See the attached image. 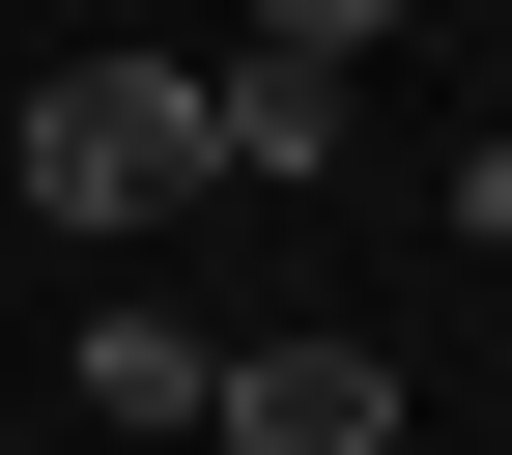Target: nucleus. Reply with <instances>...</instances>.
<instances>
[{
	"label": "nucleus",
	"mask_w": 512,
	"mask_h": 455,
	"mask_svg": "<svg viewBox=\"0 0 512 455\" xmlns=\"http://www.w3.org/2000/svg\"><path fill=\"white\" fill-rule=\"evenodd\" d=\"M29 200L57 228H171L200 200V57H57L29 86Z\"/></svg>",
	"instance_id": "f257e3e1"
},
{
	"label": "nucleus",
	"mask_w": 512,
	"mask_h": 455,
	"mask_svg": "<svg viewBox=\"0 0 512 455\" xmlns=\"http://www.w3.org/2000/svg\"><path fill=\"white\" fill-rule=\"evenodd\" d=\"M200 427L228 455H399V342H228Z\"/></svg>",
	"instance_id": "f03ea898"
},
{
	"label": "nucleus",
	"mask_w": 512,
	"mask_h": 455,
	"mask_svg": "<svg viewBox=\"0 0 512 455\" xmlns=\"http://www.w3.org/2000/svg\"><path fill=\"white\" fill-rule=\"evenodd\" d=\"M313 171H342V57H200V200H313Z\"/></svg>",
	"instance_id": "7ed1b4c3"
},
{
	"label": "nucleus",
	"mask_w": 512,
	"mask_h": 455,
	"mask_svg": "<svg viewBox=\"0 0 512 455\" xmlns=\"http://www.w3.org/2000/svg\"><path fill=\"white\" fill-rule=\"evenodd\" d=\"M200 370H228L200 313H86V427H200Z\"/></svg>",
	"instance_id": "20e7f679"
},
{
	"label": "nucleus",
	"mask_w": 512,
	"mask_h": 455,
	"mask_svg": "<svg viewBox=\"0 0 512 455\" xmlns=\"http://www.w3.org/2000/svg\"><path fill=\"white\" fill-rule=\"evenodd\" d=\"M256 29H285V57H370V29H399V0H256Z\"/></svg>",
	"instance_id": "39448f33"
},
{
	"label": "nucleus",
	"mask_w": 512,
	"mask_h": 455,
	"mask_svg": "<svg viewBox=\"0 0 512 455\" xmlns=\"http://www.w3.org/2000/svg\"><path fill=\"white\" fill-rule=\"evenodd\" d=\"M456 228H484V256H512V114H484V143H456Z\"/></svg>",
	"instance_id": "423d86ee"
}]
</instances>
